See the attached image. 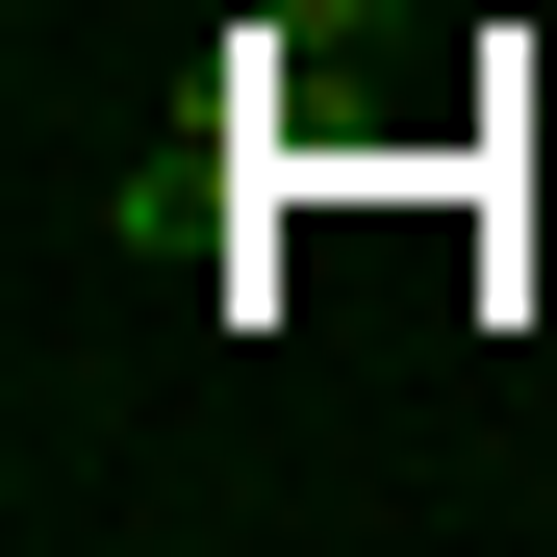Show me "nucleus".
<instances>
[{
    "instance_id": "nucleus-1",
    "label": "nucleus",
    "mask_w": 557,
    "mask_h": 557,
    "mask_svg": "<svg viewBox=\"0 0 557 557\" xmlns=\"http://www.w3.org/2000/svg\"><path fill=\"white\" fill-rule=\"evenodd\" d=\"M330 26H381V0H253V51H330Z\"/></svg>"
}]
</instances>
